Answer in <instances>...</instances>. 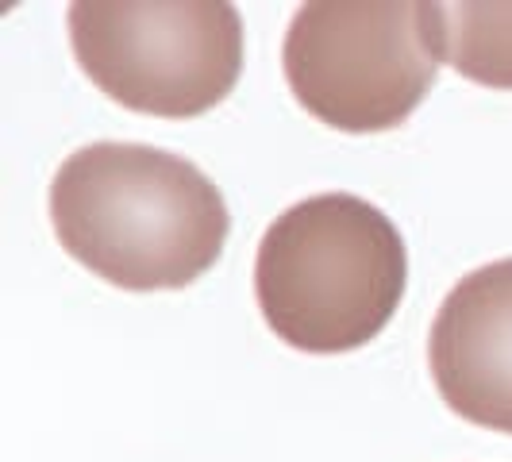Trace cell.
<instances>
[{
    "mask_svg": "<svg viewBox=\"0 0 512 462\" xmlns=\"http://www.w3.org/2000/svg\"><path fill=\"white\" fill-rule=\"evenodd\" d=\"M428 366L447 409L512 436V258L478 266L443 297Z\"/></svg>",
    "mask_w": 512,
    "mask_h": 462,
    "instance_id": "5",
    "label": "cell"
},
{
    "mask_svg": "<svg viewBox=\"0 0 512 462\" xmlns=\"http://www.w3.org/2000/svg\"><path fill=\"white\" fill-rule=\"evenodd\" d=\"M409 285L397 224L355 193H316L266 228L255 297L270 332L305 355H347L385 332Z\"/></svg>",
    "mask_w": 512,
    "mask_h": 462,
    "instance_id": "2",
    "label": "cell"
},
{
    "mask_svg": "<svg viewBox=\"0 0 512 462\" xmlns=\"http://www.w3.org/2000/svg\"><path fill=\"white\" fill-rule=\"evenodd\" d=\"M282 66L320 124L351 135L397 128L436 85L428 0H308L285 31Z\"/></svg>",
    "mask_w": 512,
    "mask_h": 462,
    "instance_id": "4",
    "label": "cell"
},
{
    "mask_svg": "<svg viewBox=\"0 0 512 462\" xmlns=\"http://www.w3.org/2000/svg\"><path fill=\"white\" fill-rule=\"evenodd\" d=\"M428 24L436 58L462 77L489 89H512V4L505 0H462L432 4Z\"/></svg>",
    "mask_w": 512,
    "mask_h": 462,
    "instance_id": "6",
    "label": "cell"
},
{
    "mask_svg": "<svg viewBox=\"0 0 512 462\" xmlns=\"http://www.w3.org/2000/svg\"><path fill=\"white\" fill-rule=\"evenodd\" d=\"M58 243L128 293L185 289L220 262L231 231L224 193L181 154L89 143L47 193Z\"/></svg>",
    "mask_w": 512,
    "mask_h": 462,
    "instance_id": "1",
    "label": "cell"
},
{
    "mask_svg": "<svg viewBox=\"0 0 512 462\" xmlns=\"http://www.w3.org/2000/svg\"><path fill=\"white\" fill-rule=\"evenodd\" d=\"M66 24L89 81L143 116H205L243 70V20L224 0H77Z\"/></svg>",
    "mask_w": 512,
    "mask_h": 462,
    "instance_id": "3",
    "label": "cell"
}]
</instances>
